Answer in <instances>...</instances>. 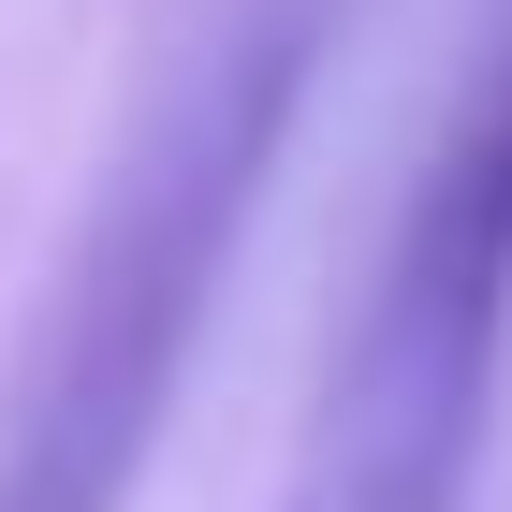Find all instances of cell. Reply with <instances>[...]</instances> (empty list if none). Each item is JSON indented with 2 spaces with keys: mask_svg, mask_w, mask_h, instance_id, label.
I'll use <instances>...</instances> for the list:
<instances>
[{
  "mask_svg": "<svg viewBox=\"0 0 512 512\" xmlns=\"http://www.w3.org/2000/svg\"><path fill=\"white\" fill-rule=\"evenodd\" d=\"M352 0H220L161 88L132 103L103 191L74 205L59 278H44L15 381H0V512H132L176 381H191L205 322L249 264L293 118H308L322 59H337Z\"/></svg>",
  "mask_w": 512,
  "mask_h": 512,
  "instance_id": "1",
  "label": "cell"
},
{
  "mask_svg": "<svg viewBox=\"0 0 512 512\" xmlns=\"http://www.w3.org/2000/svg\"><path fill=\"white\" fill-rule=\"evenodd\" d=\"M498 381H512V0L366 264V308L308 395L278 512H469L498 454Z\"/></svg>",
  "mask_w": 512,
  "mask_h": 512,
  "instance_id": "2",
  "label": "cell"
}]
</instances>
